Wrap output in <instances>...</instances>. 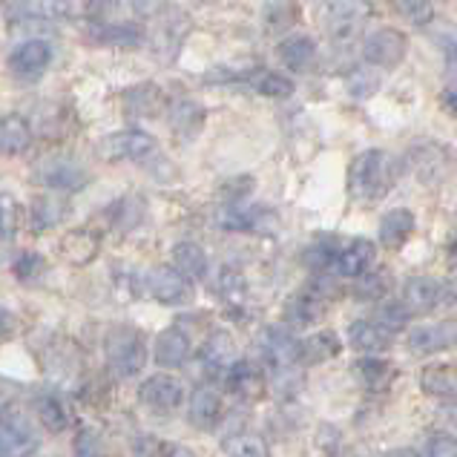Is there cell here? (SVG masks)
Returning a JSON list of instances; mask_svg holds the SVG:
<instances>
[{"label": "cell", "mask_w": 457, "mask_h": 457, "mask_svg": "<svg viewBox=\"0 0 457 457\" xmlns=\"http://www.w3.org/2000/svg\"><path fill=\"white\" fill-rule=\"evenodd\" d=\"M145 282H147L150 296L155 299V303H162V305H187V303H193L190 277L185 270H179V268H170V265L153 268Z\"/></svg>", "instance_id": "obj_5"}, {"label": "cell", "mask_w": 457, "mask_h": 457, "mask_svg": "<svg viewBox=\"0 0 457 457\" xmlns=\"http://www.w3.org/2000/svg\"><path fill=\"white\" fill-rule=\"evenodd\" d=\"M204 119H207L204 107L195 104L193 98H176L170 104V124H173L179 136H185V138L195 136L204 127Z\"/></svg>", "instance_id": "obj_27"}, {"label": "cell", "mask_w": 457, "mask_h": 457, "mask_svg": "<svg viewBox=\"0 0 457 457\" xmlns=\"http://www.w3.org/2000/svg\"><path fill=\"white\" fill-rule=\"evenodd\" d=\"M101 251V237L96 230H70L61 239V253L72 265H89Z\"/></svg>", "instance_id": "obj_26"}, {"label": "cell", "mask_w": 457, "mask_h": 457, "mask_svg": "<svg viewBox=\"0 0 457 457\" xmlns=\"http://www.w3.org/2000/svg\"><path fill=\"white\" fill-rule=\"evenodd\" d=\"M190 337L181 328H167L155 339V362L164 365V369H176V365L187 362L190 357Z\"/></svg>", "instance_id": "obj_25"}, {"label": "cell", "mask_w": 457, "mask_h": 457, "mask_svg": "<svg viewBox=\"0 0 457 457\" xmlns=\"http://www.w3.org/2000/svg\"><path fill=\"white\" fill-rule=\"evenodd\" d=\"M369 0H331L328 4V29L337 41H348L360 32V26L369 21Z\"/></svg>", "instance_id": "obj_13"}, {"label": "cell", "mask_w": 457, "mask_h": 457, "mask_svg": "<svg viewBox=\"0 0 457 457\" xmlns=\"http://www.w3.org/2000/svg\"><path fill=\"white\" fill-rule=\"evenodd\" d=\"M37 12H41L44 18H67L70 15V0H37Z\"/></svg>", "instance_id": "obj_50"}, {"label": "cell", "mask_w": 457, "mask_h": 457, "mask_svg": "<svg viewBox=\"0 0 457 457\" xmlns=\"http://www.w3.org/2000/svg\"><path fill=\"white\" fill-rule=\"evenodd\" d=\"M348 89L354 98H371L377 89H380V78L369 70H354L348 78Z\"/></svg>", "instance_id": "obj_44"}, {"label": "cell", "mask_w": 457, "mask_h": 457, "mask_svg": "<svg viewBox=\"0 0 457 457\" xmlns=\"http://www.w3.org/2000/svg\"><path fill=\"white\" fill-rule=\"evenodd\" d=\"M374 256H377L374 242H369V239H351L348 245L339 247L334 268H337L339 277L357 279V277H362V273L374 265Z\"/></svg>", "instance_id": "obj_21"}, {"label": "cell", "mask_w": 457, "mask_h": 457, "mask_svg": "<svg viewBox=\"0 0 457 457\" xmlns=\"http://www.w3.org/2000/svg\"><path fill=\"white\" fill-rule=\"evenodd\" d=\"M101 153L112 162H145L155 153V141L145 129H119L101 141Z\"/></svg>", "instance_id": "obj_10"}, {"label": "cell", "mask_w": 457, "mask_h": 457, "mask_svg": "<svg viewBox=\"0 0 457 457\" xmlns=\"http://www.w3.org/2000/svg\"><path fill=\"white\" fill-rule=\"evenodd\" d=\"M221 409H225V403H221V395L216 388L207 386L195 388L190 395V409H187L190 426H195L199 432H211L221 420Z\"/></svg>", "instance_id": "obj_19"}, {"label": "cell", "mask_w": 457, "mask_h": 457, "mask_svg": "<svg viewBox=\"0 0 457 457\" xmlns=\"http://www.w3.org/2000/svg\"><path fill=\"white\" fill-rule=\"evenodd\" d=\"M357 377L362 380L365 388H388L391 383H395L397 377V369L386 360H374V357H365L354 365Z\"/></svg>", "instance_id": "obj_34"}, {"label": "cell", "mask_w": 457, "mask_h": 457, "mask_svg": "<svg viewBox=\"0 0 457 457\" xmlns=\"http://www.w3.org/2000/svg\"><path fill=\"white\" fill-rule=\"evenodd\" d=\"M216 294L225 305L239 308L247 296V282L242 277V270L233 268V265H221L216 273Z\"/></svg>", "instance_id": "obj_32"}, {"label": "cell", "mask_w": 457, "mask_h": 457, "mask_svg": "<svg viewBox=\"0 0 457 457\" xmlns=\"http://www.w3.org/2000/svg\"><path fill=\"white\" fill-rule=\"evenodd\" d=\"M167 4V0H133V6L141 12V15H159V9Z\"/></svg>", "instance_id": "obj_52"}, {"label": "cell", "mask_w": 457, "mask_h": 457, "mask_svg": "<svg viewBox=\"0 0 457 457\" xmlns=\"http://www.w3.org/2000/svg\"><path fill=\"white\" fill-rule=\"evenodd\" d=\"M256 348L262 360L277 371H288L294 362H299V343L285 325H265L256 334Z\"/></svg>", "instance_id": "obj_4"}, {"label": "cell", "mask_w": 457, "mask_h": 457, "mask_svg": "<svg viewBox=\"0 0 457 457\" xmlns=\"http://www.w3.org/2000/svg\"><path fill=\"white\" fill-rule=\"evenodd\" d=\"M420 388L423 395L435 400H457V365L435 362L420 371Z\"/></svg>", "instance_id": "obj_23"}, {"label": "cell", "mask_w": 457, "mask_h": 457, "mask_svg": "<svg viewBox=\"0 0 457 457\" xmlns=\"http://www.w3.org/2000/svg\"><path fill=\"white\" fill-rule=\"evenodd\" d=\"M0 145L6 155H21L32 147V127L26 124L21 115H6L4 127H0Z\"/></svg>", "instance_id": "obj_31"}, {"label": "cell", "mask_w": 457, "mask_h": 457, "mask_svg": "<svg viewBox=\"0 0 457 457\" xmlns=\"http://www.w3.org/2000/svg\"><path fill=\"white\" fill-rule=\"evenodd\" d=\"M423 454L428 457H457V437L452 432H443V428H437V432H428L423 437Z\"/></svg>", "instance_id": "obj_42"}, {"label": "cell", "mask_w": 457, "mask_h": 457, "mask_svg": "<svg viewBox=\"0 0 457 457\" xmlns=\"http://www.w3.org/2000/svg\"><path fill=\"white\" fill-rule=\"evenodd\" d=\"M187 32H190V21L181 15V12H173L167 21H164V26H162V37L155 44L159 46H164V49H170V52H176L181 44H185V37H187Z\"/></svg>", "instance_id": "obj_39"}, {"label": "cell", "mask_w": 457, "mask_h": 457, "mask_svg": "<svg viewBox=\"0 0 457 457\" xmlns=\"http://www.w3.org/2000/svg\"><path fill=\"white\" fill-rule=\"evenodd\" d=\"M354 294L360 299H380L386 294V277H380V273H374V277H365V273H362V279H357Z\"/></svg>", "instance_id": "obj_47"}, {"label": "cell", "mask_w": 457, "mask_h": 457, "mask_svg": "<svg viewBox=\"0 0 457 457\" xmlns=\"http://www.w3.org/2000/svg\"><path fill=\"white\" fill-rule=\"evenodd\" d=\"M440 104H443V110L452 115V119H457V81L443 89V93H440Z\"/></svg>", "instance_id": "obj_51"}, {"label": "cell", "mask_w": 457, "mask_h": 457, "mask_svg": "<svg viewBox=\"0 0 457 457\" xmlns=\"http://www.w3.org/2000/svg\"><path fill=\"white\" fill-rule=\"evenodd\" d=\"M395 343V328H388L383 322H369L360 320L348 328V345L360 351V354H377V351H386Z\"/></svg>", "instance_id": "obj_20"}, {"label": "cell", "mask_w": 457, "mask_h": 457, "mask_svg": "<svg viewBox=\"0 0 457 457\" xmlns=\"http://www.w3.org/2000/svg\"><path fill=\"white\" fill-rule=\"evenodd\" d=\"M93 41L112 49H136L147 41V32L138 23H96Z\"/></svg>", "instance_id": "obj_22"}, {"label": "cell", "mask_w": 457, "mask_h": 457, "mask_svg": "<svg viewBox=\"0 0 457 457\" xmlns=\"http://www.w3.org/2000/svg\"><path fill=\"white\" fill-rule=\"evenodd\" d=\"M104 348H107V365L110 371L119 377V380H129L138 371H145L147 362V339L133 325H112L107 339H104Z\"/></svg>", "instance_id": "obj_1"}, {"label": "cell", "mask_w": 457, "mask_h": 457, "mask_svg": "<svg viewBox=\"0 0 457 457\" xmlns=\"http://www.w3.org/2000/svg\"><path fill=\"white\" fill-rule=\"evenodd\" d=\"M406 345L414 354H437V351L457 348V322H435V325H420L406 337Z\"/></svg>", "instance_id": "obj_16"}, {"label": "cell", "mask_w": 457, "mask_h": 457, "mask_svg": "<svg viewBox=\"0 0 457 457\" xmlns=\"http://www.w3.org/2000/svg\"><path fill=\"white\" fill-rule=\"evenodd\" d=\"M35 411H37V420L44 423V428L46 432H52V435H58V432H63V428L70 426V411H67V406L58 400V397H37L35 400Z\"/></svg>", "instance_id": "obj_36"}, {"label": "cell", "mask_w": 457, "mask_h": 457, "mask_svg": "<svg viewBox=\"0 0 457 457\" xmlns=\"http://www.w3.org/2000/svg\"><path fill=\"white\" fill-rule=\"evenodd\" d=\"M414 228H417V219L409 207H395V211H388L380 221V242L388 251H397L400 245L409 242Z\"/></svg>", "instance_id": "obj_24"}, {"label": "cell", "mask_w": 457, "mask_h": 457, "mask_svg": "<svg viewBox=\"0 0 457 457\" xmlns=\"http://www.w3.org/2000/svg\"><path fill=\"white\" fill-rule=\"evenodd\" d=\"M388 155L383 150H365L360 153L348 170V193L357 202H377L386 195L391 185V167Z\"/></svg>", "instance_id": "obj_2"}, {"label": "cell", "mask_w": 457, "mask_h": 457, "mask_svg": "<svg viewBox=\"0 0 457 457\" xmlns=\"http://www.w3.org/2000/svg\"><path fill=\"white\" fill-rule=\"evenodd\" d=\"M18 230V207L9 193H4V242H12Z\"/></svg>", "instance_id": "obj_49"}, {"label": "cell", "mask_w": 457, "mask_h": 457, "mask_svg": "<svg viewBox=\"0 0 457 457\" xmlns=\"http://www.w3.org/2000/svg\"><path fill=\"white\" fill-rule=\"evenodd\" d=\"M337 253H339V247L334 245V239H317L313 245H308L305 265L311 270H325V268H331L337 262Z\"/></svg>", "instance_id": "obj_40"}, {"label": "cell", "mask_w": 457, "mask_h": 457, "mask_svg": "<svg viewBox=\"0 0 457 457\" xmlns=\"http://www.w3.org/2000/svg\"><path fill=\"white\" fill-rule=\"evenodd\" d=\"M187 391L181 386V380L170 374H155L150 380L141 383L138 388V400L145 403V406L155 414H173L181 409V403H185Z\"/></svg>", "instance_id": "obj_8"}, {"label": "cell", "mask_w": 457, "mask_h": 457, "mask_svg": "<svg viewBox=\"0 0 457 457\" xmlns=\"http://www.w3.org/2000/svg\"><path fill=\"white\" fill-rule=\"evenodd\" d=\"M44 268H46L44 256H41V253H35V251H23V253L18 256V262L12 265V270H15V277H18L21 282H32Z\"/></svg>", "instance_id": "obj_46"}, {"label": "cell", "mask_w": 457, "mask_h": 457, "mask_svg": "<svg viewBox=\"0 0 457 457\" xmlns=\"http://www.w3.org/2000/svg\"><path fill=\"white\" fill-rule=\"evenodd\" d=\"M403 162H406V170L423 187H437L440 181H446L452 173L454 153L446 145H440V141L423 138L406 150V159Z\"/></svg>", "instance_id": "obj_3"}, {"label": "cell", "mask_w": 457, "mask_h": 457, "mask_svg": "<svg viewBox=\"0 0 457 457\" xmlns=\"http://www.w3.org/2000/svg\"><path fill=\"white\" fill-rule=\"evenodd\" d=\"M110 4H112V0H84V6H87V15H89V18H101L104 12L110 9Z\"/></svg>", "instance_id": "obj_53"}, {"label": "cell", "mask_w": 457, "mask_h": 457, "mask_svg": "<svg viewBox=\"0 0 457 457\" xmlns=\"http://www.w3.org/2000/svg\"><path fill=\"white\" fill-rule=\"evenodd\" d=\"M219 225L225 230H253L259 237H277L279 219L268 207H221Z\"/></svg>", "instance_id": "obj_11"}, {"label": "cell", "mask_w": 457, "mask_h": 457, "mask_svg": "<svg viewBox=\"0 0 457 457\" xmlns=\"http://www.w3.org/2000/svg\"><path fill=\"white\" fill-rule=\"evenodd\" d=\"M35 181L58 193H78L87 187L89 173L78 162L55 155V159H46L35 167Z\"/></svg>", "instance_id": "obj_6"}, {"label": "cell", "mask_w": 457, "mask_h": 457, "mask_svg": "<svg viewBox=\"0 0 457 457\" xmlns=\"http://www.w3.org/2000/svg\"><path fill=\"white\" fill-rule=\"evenodd\" d=\"M432 26V37L435 44L440 46L443 52V61H446V70L449 72H457V26L452 23H428Z\"/></svg>", "instance_id": "obj_38"}, {"label": "cell", "mask_w": 457, "mask_h": 457, "mask_svg": "<svg viewBox=\"0 0 457 457\" xmlns=\"http://www.w3.org/2000/svg\"><path fill=\"white\" fill-rule=\"evenodd\" d=\"M75 452L78 454H101V435L96 428H81V432H78Z\"/></svg>", "instance_id": "obj_48"}, {"label": "cell", "mask_w": 457, "mask_h": 457, "mask_svg": "<svg viewBox=\"0 0 457 457\" xmlns=\"http://www.w3.org/2000/svg\"><path fill=\"white\" fill-rule=\"evenodd\" d=\"M339 354V339L331 331H320L311 334L299 343V362L303 365H317V362H328Z\"/></svg>", "instance_id": "obj_29"}, {"label": "cell", "mask_w": 457, "mask_h": 457, "mask_svg": "<svg viewBox=\"0 0 457 457\" xmlns=\"http://www.w3.org/2000/svg\"><path fill=\"white\" fill-rule=\"evenodd\" d=\"M406 49L409 41L406 35L397 32V29H377L365 37L362 44V58L365 63L371 67H380V70H397L403 58H406Z\"/></svg>", "instance_id": "obj_7"}, {"label": "cell", "mask_w": 457, "mask_h": 457, "mask_svg": "<svg viewBox=\"0 0 457 457\" xmlns=\"http://www.w3.org/2000/svg\"><path fill=\"white\" fill-rule=\"evenodd\" d=\"M133 452L136 454H147V457H155V454H190V449L170 446V443L162 440V437H136Z\"/></svg>", "instance_id": "obj_45"}, {"label": "cell", "mask_w": 457, "mask_h": 457, "mask_svg": "<svg viewBox=\"0 0 457 457\" xmlns=\"http://www.w3.org/2000/svg\"><path fill=\"white\" fill-rule=\"evenodd\" d=\"M52 63V46L41 37L23 41L15 46V52L9 55V70L15 72L18 81H37Z\"/></svg>", "instance_id": "obj_12"}, {"label": "cell", "mask_w": 457, "mask_h": 457, "mask_svg": "<svg viewBox=\"0 0 457 457\" xmlns=\"http://www.w3.org/2000/svg\"><path fill=\"white\" fill-rule=\"evenodd\" d=\"M29 216H32L35 230H52L61 225L63 216H67V202L58 199V195H35Z\"/></svg>", "instance_id": "obj_30"}, {"label": "cell", "mask_w": 457, "mask_h": 457, "mask_svg": "<svg viewBox=\"0 0 457 457\" xmlns=\"http://www.w3.org/2000/svg\"><path fill=\"white\" fill-rule=\"evenodd\" d=\"M256 89H259V96H265V98H288V96H294V81L288 75L265 72L256 81Z\"/></svg>", "instance_id": "obj_43"}, {"label": "cell", "mask_w": 457, "mask_h": 457, "mask_svg": "<svg viewBox=\"0 0 457 457\" xmlns=\"http://www.w3.org/2000/svg\"><path fill=\"white\" fill-rule=\"evenodd\" d=\"M173 262L179 270H185L190 279H202L207 273V253L195 242H179L173 245Z\"/></svg>", "instance_id": "obj_33"}, {"label": "cell", "mask_w": 457, "mask_h": 457, "mask_svg": "<svg viewBox=\"0 0 457 457\" xmlns=\"http://www.w3.org/2000/svg\"><path fill=\"white\" fill-rule=\"evenodd\" d=\"M277 52H279V61L291 72L308 70L313 63V58H317V46H313V41L308 35H288L285 41H279Z\"/></svg>", "instance_id": "obj_28"}, {"label": "cell", "mask_w": 457, "mask_h": 457, "mask_svg": "<svg viewBox=\"0 0 457 457\" xmlns=\"http://www.w3.org/2000/svg\"><path fill=\"white\" fill-rule=\"evenodd\" d=\"M225 386H228V391L233 397H239L245 403H259L268 395L265 374L247 360H237L230 365L228 374H225Z\"/></svg>", "instance_id": "obj_14"}, {"label": "cell", "mask_w": 457, "mask_h": 457, "mask_svg": "<svg viewBox=\"0 0 457 457\" xmlns=\"http://www.w3.org/2000/svg\"><path fill=\"white\" fill-rule=\"evenodd\" d=\"M199 362H202V369L211 371V374L228 371L230 365L237 362V339L221 328L213 331L199 348Z\"/></svg>", "instance_id": "obj_18"}, {"label": "cell", "mask_w": 457, "mask_h": 457, "mask_svg": "<svg viewBox=\"0 0 457 457\" xmlns=\"http://www.w3.org/2000/svg\"><path fill=\"white\" fill-rule=\"evenodd\" d=\"M221 452L233 454V457H268V446L262 437H256L251 432H239L230 435L225 443H221Z\"/></svg>", "instance_id": "obj_37"}, {"label": "cell", "mask_w": 457, "mask_h": 457, "mask_svg": "<svg viewBox=\"0 0 457 457\" xmlns=\"http://www.w3.org/2000/svg\"><path fill=\"white\" fill-rule=\"evenodd\" d=\"M37 446H41V440H37L32 423L23 414L4 409V420H0V452L6 457H26L35 454Z\"/></svg>", "instance_id": "obj_9"}, {"label": "cell", "mask_w": 457, "mask_h": 457, "mask_svg": "<svg viewBox=\"0 0 457 457\" xmlns=\"http://www.w3.org/2000/svg\"><path fill=\"white\" fill-rule=\"evenodd\" d=\"M395 9L400 12L403 18L411 21L414 26H428L435 21V9H432V0H391Z\"/></svg>", "instance_id": "obj_41"}, {"label": "cell", "mask_w": 457, "mask_h": 457, "mask_svg": "<svg viewBox=\"0 0 457 457\" xmlns=\"http://www.w3.org/2000/svg\"><path fill=\"white\" fill-rule=\"evenodd\" d=\"M449 253H452V256L457 259V237H454V242H452V247H449Z\"/></svg>", "instance_id": "obj_54"}, {"label": "cell", "mask_w": 457, "mask_h": 457, "mask_svg": "<svg viewBox=\"0 0 457 457\" xmlns=\"http://www.w3.org/2000/svg\"><path fill=\"white\" fill-rule=\"evenodd\" d=\"M443 296H446V288L432 279V277H411L406 285H403V299L400 303L409 308L411 317H426V313H432L440 303Z\"/></svg>", "instance_id": "obj_15"}, {"label": "cell", "mask_w": 457, "mask_h": 457, "mask_svg": "<svg viewBox=\"0 0 457 457\" xmlns=\"http://www.w3.org/2000/svg\"><path fill=\"white\" fill-rule=\"evenodd\" d=\"M124 104H127V112L138 115V119H147V115H155L162 107V93L159 87L153 84H141L136 89H129L124 96Z\"/></svg>", "instance_id": "obj_35"}, {"label": "cell", "mask_w": 457, "mask_h": 457, "mask_svg": "<svg viewBox=\"0 0 457 457\" xmlns=\"http://www.w3.org/2000/svg\"><path fill=\"white\" fill-rule=\"evenodd\" d=\"M325 311H328V296H325L320 288H305L288 299V305H285V320L296 325V328H305V325L320 322L325 317Z\"/></svg>", "instance_id": "obj_17"}]
</instances>
